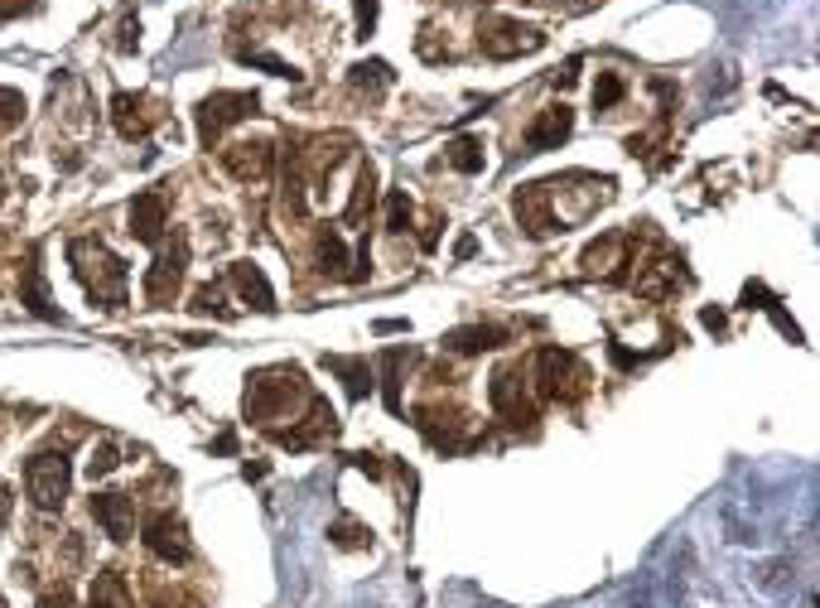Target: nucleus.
<instances>
[{
    "mask_svg": "<svg viewBox=\"0 0 820 608\" xmlns=\"http://www.w3.org/2000/svg\"><path fill=\"white\" fill-rule=\"evenodd\" d=\"M237 59H242V63L266 68V73H276V77H299V73H295V68H290L285 59H276V53H261V49H237Z\"/></svg>",
    "mask_w": 820,
    "mask_h": 608,
    "instance_id": "obj_29",
    "label": "nucleus"
},
{
    "mask_svg": "<svg viewBox=\"0 0 820 608\" xmlns=\"http://www.w3.org/2000/svg\"><path fill=\"white\" fill-rule=\"evenodd\" d=\"M39 10V0H0V20H15V15H29Z\"/></svg>",
    "mask_w": 820,
    "mask_h": 608,
    "instance_id": "obj_34",
    "label": "nucleus"
},
{
    "mask_svg": "<svg viewBox=\"0 0 820 608\" xmlns=\"http://www.w3.org/2000/svg\"><path fill=\"white\" fill-rule=\"evenodd\" d=\"M256 107H261V97L256 93H212L198 101V145L212 150L218 145V135L228 126H237V121L256 117Z\"/></svg>",
    "mask_w": 820,
    "mask_h": 608,
    "instance_id": "obj_5",
    "label": "nucleus"
},
{
    "mask_svg": "<svg viewBox=\"0 0 820 608\" xmlns=\"http://www.w3.org/2000/svg\"><path fill=\"white\" fill-rule=\"evenodd\" d=\"M184 270H188V242H184V236H174V246H164V252L155 256V266L145 270V300H150V304H170L174 290H179V280H184Z\"/></svg>",
    "mask_w": 820,
    "mask_h": 608,
    "instance_id": "obj_7",
    "label": "nucleus"
},
{
    "mask_svg": "<svg viewBox=\"0 0 820 608\" xmlns=\"http://www.w3.org/2000/svg\"><path fill=\"white\" fill-rule=\"evenodd\" d=\"M444 160L458 169V174H478L482 169V141L478 135H454L449 141V150H444Z\"/></svg>",
    "mask_w": 820,
    "mask_h": 608,
    "instance_id": "obj_21",
    "label": "nucleus"
},
{
    "mask_svg": "<svg viewBox=\"0 0 820 608\" xmlns=\"http://www.w3.org/2000/svg\"><path fill=\"white\" fill-rule=\"evenodd\" d=\"M401 363H406V353H401V348H391L387 357H381V381H387V405L391 411H401Z\"/></svg>",
    "mask_w": 820,
    "mask_h": 608,
    "instance_id": "obj_25",
    "label": "nucleus"
},
{
    "mask_svg": "<svg viewBox=\"0 0 820 608\" xmlns=\"http://www.w3.org/2000/svg\"><path fill=\"white\" fill-rule=\"evenodd\" d=\"M411 228V198H406V189H391V198H387V232H406Z\"/></svg>",
    "mask_w": 820,
    "mask_h": 608,
    "instance_id": "obj_27",
    "label": "nucleus"
},
{
    "mask_svg": "<svg viewBox=\"0 0 820 608\" xmlns=\"http://www.w3.org/2000/svg\"><path fill=\"white\" fill-rule=\"evenodd\" d=\"M299 372L295 367H276V372H261V377H252V391H246V411L256 415V421H280V415H295V397H305L299 391Z\"/></svg>",
    "mask_w": 820,
    "mask_h": 608,
    "instance_id": "obj_2",
    "label": "nucleus"
},
{
    "mask_svg": "<svg viewBox=\"0 0 820 608\" xmlns=\"http://www.w3.org/2000/svg\"><path fill=\"white\" fill-rule=\"evenodd\" d=\"M271 145L266 141H237V145H228L222 150V165H228V174L232 179H261L266 169H271Z\"/></svg>",
    "mask_w": 820,
    "mask_h": 608,
    "instance_id": "obj_13",
    "label": "nucleus"
},
{
    "mask_svg": "<svg viewBox=\"0 0 820 608\" xmlns=\"http://www.w3.org/2000/svg\"><path fill=\"white\" fill-rule=\"evenodd\" d=\"M164 218H170V208H164V194H136L126 208V222H131V236L145 246H160L164 236Z\"/></svg>",
    "mask_w": 820,
    "mask_h": 608,
    "instance_id": "obj_10",
    "label": "nucleus"
},
{
    "mask_svg": "<svg viewBox=\"0 0 820 608\" xmlns=\"http://www.w3.org/2000/svg\"><path fill=\"white\" fill-rule=\"evenodd\" d=\"M136 44H140V20L126 10V20H121V39H117V49H121V53H131Z\"/></svg>",
    "mask_w": 820,
    "mask_h": 608,
    "instance_id": "obj_33",
    "label": "nucleus"
},
{
    "mask_svg": "<svg viewBox=\"0 0 820 608\" xmlns=\"http://www.w3.org/2000/svg\"><path fill=\"white\" fill-rule=\"evenodd\" d=\"M69 483H73V469L63 454H53V449H44L25 464V488H29V502L39 507V512H59L63 498H69Z\"/></svg>",
    "mask_w": 820,
    "mask_h": 608,
    "instance_id": "obj_3",
    "label": "nucleus"
},
{
    "mask_svg": "<svg viewBox=\"0 0 820 608\" xmlns=\"http://www.w3.org/2000/svg\"><path fill=\"white\" fill-rule=\"evenodd\" d=\"M111 121H117V131L126 135V141H140V135L150 131L145 101H140V97H131V93H117V97H111Z\"/></svg>",
    "mask_w": 820,
    "mask_h": 608,
    "instance_id": "obj_16",
    "label": "nucleus"
},
{
    "mask_svg": "<svg viewBox=\"0 0 820 608\" xmlns=\"http://www.w3.org/2000/svg\"><path fill=\"white\" fill-rule=\"evenodd\" d=\"M93 516L111 540H131V532H136V507L126 493H93Z\"/></svg>",
    "mask_w": 820,
    "mask_h": 608,
    "instance_id": "obj_11",
    "label": "nucleus"
},
{
    "mask_svg": "<svg viewBox=\"0 0 820 608\" xmlns=\"http://www.w3.org/2000/svg\"><path fill=\"white\" fill-rule=\"evenodd\" d=\"M478 252V242H474V236H458V246H454V256H458V262H464V256H474Z\"/></svg>",
    "mask_w": 820,
    "mask_h": 608,
    "instance_id": "obj_38",
    "label": "nucleus"
},
{
    "mask_svg": "<svg viewBox=\"0 0 820 608\" xmlns=\"http://www.w3.org/2000/svg\"><path fill=\"white\" fill-rule=\"evenodd\" d=\"M676 280H681V262H671V256H666V262L651 266V276H642V285H637V290H642L647 300H661L671 285H676Z\"/></svg>",
    "mask_w": 820,
    "mask_h": 608,
    "instance_id": "obj_23",
    "label": "nucleus"
},
{
    "mask_svg": "<svg viewBox=\"0 0 820 608\" xmlns=\"http://www.w3.org/2000/svg\"><path fill=\"white\" fill-rule=\"evenodd\" d=\"M145 550H150L155 560H164V566H184L188 560L184 522H179L174 512H155L150 522H145Z\"/></svg>",
    "mask_w": 820,
    "mask_h": 608,
    "instance_id": "obj_8",
    "label": "nucleus"
},
{
    "mask_svg": "<svg viewBox=\"0 0 820 608\" xmlns=\"http://www.w3.org/2000/svg\"><path fill=\"white\" fill-rule=\"evenodd\" d=\"M329 536L339 540V546H367V540H372V532H367V526L347 522V516H343V522H333V526H329Z\"/></svg>",
    "mask_w": 820,
    "mask_h": 608,
    "instance_id": "obj_31",
    "label": "nucleus"
},
{
    "mask_svg": "<svg viewBox=\"0 0 820 608\" xmlns=\"http://www.w3.org/2000/svg\"><path fill=\"white\" fill-rule=\"evenodd\" d=\"M353 15H357V39L377 29V0H353Z\"/></svg>",
    "mask_w": 820,
    "mask_h": 608,
    "instance_id": "obj_32",
    "label": "nucleus"
},
{
    "mask_svg": "<svg viewBox=\"0 0 820 608\" xmlns=\"http://www.w3.org/2000/svg\"><path fill=\"white\" fill-rule=\"evenodd\" d=\"M232 285H237V295L252 304V309H261V314H271L276 309V290H271V280H266V270L261 266H252V262H237L232 266Z\"/></svg>",
    "mask_w": 820,
    "mask_h": 608,
    "instance_id": "obj_14",
    "label": "nucleus"
},
{
    "mask_svg": "<svg viewBox=\"0 0 820 608\" xmlns=\"http://www.w3.org/2000/svg\"><path fill=\"white\" fill-rule=\"evenodd\" d=\"M623 77L617 73H599V83H593V107L599 111H609V107H617V101H623Z\"/></svg>",
    "mask_w": 820,
    "mask_h": 608,
    "instance_id": "obj_26",
    "label": "nucleus"
},
{
    "mask_svg": "<svg viewBox=\"0 0 820 608\" xmlns=\"http://www.w3.org/2000/svg\"><path fill=\"white\" fill-rule=\"evenodd\" d=\"M575 126V117H570V107H546L541 117L526 126V155H546V150H560V141L570 135Z\"/></svg>",
    "mask_w": 820,
    "mask_h": 608,
    "instance_id": "obj_12",
    "label": "nucleus"
},
{
    "mask_svg": "<svg viewBox=\"0 0 820 608\" xmlns=\"http://www.w3.org/2000/svg\"><path fill=\"white\" fill-rule=\"evenodd\" d=\"M575 77H579V59H570V63L560 68L555 77H550V83H555V87H570V83H575Z\"/></svg>",
    "mask_w": 820,
    "mask_h": 608,
    "instance_id": "obj_35",
    "label": "nucleus"
},
{
    "mask_svg": "<svg viewBox=\"0 0 820 608\" xmlns=\"http://www.w3.org/2000/svg\"><path fill=\"white\" fill-rule=\"evenodd\" d=\"M507 343V333L492 329V324H468V329H449L444 333V348L458 357H474V353H488V348Z\"/></svg>",
    "mask_w": 820,
    "mask_h": 608,
    "instance_id": "obj_15",
    "label": "nucleus"
},
{
    "mask_svg": "<svg viewBox=\"0 0 820 608\" xmlns=\"http://www.w3.org/2000/svg\"><path fill=\"white\" fill-rule=\"evenodd\" d=\"M353 87H363V93H381V87H391V68L372 59V63H353Z\"/></svg>",
    "mask_w": 820,
    "mask_h": 608,
    "instance_id": "obj_24",
    "label": "nucleus"
},
{
    "mask_svg": "<svg viewBox=\"0 0 820 608\" xmlns=\"http://www.w3.org/2000/svg\"><path fill=\"white\" fill-rule=\"evenodd\" d=\"M536 381H541V397L546 401H575L589 381V372L570 348H541L536 353Z\"/></svg>",
    "mask_w": 820,
    "mask_h": 608,
    "instance_id": "obj_4",
    "label": "nucleus"
},
{
    "mask_svg": "<svg viewBox=\"0 0 820 608\" xmlns=\"http://www.w3.org/2000/svg\"><path fill=\"white\" fill-rule=\"evenodd\" d=\"M372 203H377V169H372V160H367L363 169H357L353 203H347V212H343V218H347V222H363L367 212H372Z\"/></svg>",
    "mask_w": 820,
    "mask_h": 608,
    "instance_id": "obj_19",
    "label": "nucleus"
},
{
    "mask_svg": "<svg viewBox=\"0 0 820 608\" xmlns=\"http://www.w3.org/2000/svg\"><path fill=\"white\" fill-rule=\"evenodd\" d=\"M117 464H121V459H117V445H97V449H93V459H87V478H93V483H97V478H107V473L117 469Z\"/></svg>",
    "mask_w": 820,
    "mask_h": 608,
    "instance_id": "obj_30",
    "label": "nucleus"
},
{
    "mask_svg": "<svg viewBox=\"0 0 820 608\" xmlns=\"http://www.w3.org/2000/svg\"><path fill=\"white\" fill-rule=\"evenodd\" d=\"M20 121H25V97L15 87H0V131L20 126Z\"/></svg>",
    "mask_w": 820,
    "mask_h": 608,
    "instance_id": "obj_28",
    "label": "nucleus"
},
{
    "mask_svg": "<svg viewBox=\"0 0 820 608\" xmlns=\"http://www.w3.org/2000/svg\"><path fill=\"white\" fill-rule=\"evenodd\" d=\"M0 608H5V599H0Z\"/></svg>",
    "mask_w": 820,
    "mask_h": 608,
    "instance_id": "obj_40",
    "label": "nucleus"
},
{
    "mask_svg": "<svg viewBox=\"0 0 820 608\" xmlns=\"http://www.w3.org/2000/svg\"><path fill=\"white\" fill-rule=\"evenodd\" d=\"M314 256H319V270H329V276H343L347 246H343L339 232H319V242H314Z\"/></svg>",
    "mask_w": 820,
    "mask_h": 608,
    "instance_id": "obj_22",
    "label": "nucleus"
},
{
    "mask_svg": "<svg viewBox=\"0 0 820 608\" xmlns=\"http://www.w3.org/2000/svg\"><path fill=\"white\" fill-rule=\"evenodd\" d=\"M705 329H724V314H719V309H705Z\"/></svg>",
    "mask_w": 820,
    "mask_h": 608,
    "instance_id": "obj_39",
    "label": "nucleus"
},
{
    "mask_svg": "<svg viewBox=\"0 0 820 608\" xmlns=\"http://www.w3.org/2000/svg\"><path fill=\"white\" fill-rule=\"evenodd\" d=\"M20 304H29V309L39 314V319H63V314L49 304V290H44V276H39V266H35V262L25 266V285H20Z\"/></svg>",
    "mask_w": 820,
    "mask_h": 608,
    "instance_id": "obj_20",
    "label": "nucleus"
},
{
    "mask_svg": "<svg viewBox=\"0 0 820 608\" xmlns=\"http://www.w3.org/2000/svg\"><path fill=\"white\" fill-rule=\"evenodd\" d=\"M541 44H546V34L522 25V20H502V15L478 20V49L488 53V59H522V53H536Z\"/></svg>",
    "mask_w": 820,
    "mask_h": 608,
    "instance_id": "obj_6",
    "label": "nucleus"
},
{
    "mask_svg": "<svg viewBox=\"0 0 820 608\" xmlns=\"http://www.w3.org/2000/svg\"><path fill=\"white\" fill-rule=\"evenodd\" d=\"M39 608H73V599H69V594H44V599H39Z\"/></svg>",
    "mask_w": 820,
    "mask_h": 608,
    "instance_id": "obj_37",
    "label": "nucleus"
},
{
    "mask_svg": "<svg viewBox=\"0 0 820 608\" xmlns=\"http://www.w3.org/2000/svg\"><path fill=\"white\" fill-rule=\"evenodd\" d=\"M87 608H131V584L121 570H102L93 580V594H87Z\"/></svg>",
    "mask_w": 820,
    "mask_h": 608,
    "instance_id": "obj_17",
    "label": "nucleus"
},
{
    "mask_svg": "<svg viewBox=\"0 0 820 608\" xmlns=\"http://www.w3.org/2000/svg\"><path fill=\"white\" fill-rule=\"evenodd\" d=\"M488 401L498 415H507V421H536V405L526 401V387H522V372L516 367H502L492 372V387H488Z\"/></svg>",
    "mask_w": 820,
    "mask_h": 608,
    "instance_id": "obj_9",
    "label": "nucleus"
},
{
    "mask_svg": "<svg viewBox=\"0 0 820 608\" xmlns=\"http://www.w3.org/2000/svg\"><path fill=\"white\" fill-rule=\"evenodd\" d=\"M10 507H15V498H10V483L0 478V532H5V522H10Z\"/></svg>",
    "mask_w": 820,
    "mask_h": 608,
    "instance_id": "obj_36",
    "label": "nucleus"
},
{
    "mask_svg": "<svg viewBox=\"0 0 820 608\" xmlns=\"http://www.w3.org/2000/svg\"><path fill=\"white\" fill-rule=\"evenodd\" d=\"M69 262L77 270V280L87 285V295L102 300L107 309H121L126 304V266H121V256H111L97 236H73L69 242Z\"/></svg>",
    "mask_w": 820,
    "mask_h": 608,
    "instance_id": "obj_1",
    "label": "nucleus"
},
{
    "mask_svg": "<svg viewBox=\"0 0 820 608\" xmlns=\"http://www.w3.org/2000/svg\"><path fill=\"white\" fill-rule=\"evenodd\" d=\"M323 367L339 372L347 381V397H367V391H372V367H367L363 357H323Z\"/></svg>",
    "mask_w": 820,
    "mask_h": 608,
    "instance_id": "obj_18",
    "label": "nucleus"
}]
</instances>
